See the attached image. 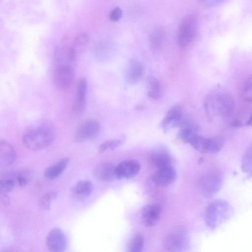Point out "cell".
Segmentation results:
<instances>
[{"instance_id": "obj_1", "label": "cell", "mask_w": 252, "mask_h": 252, "mask_svg": "<svg viewBox=\"0 0 252 252\" xmlns=\"http://www.w3.org/2000/svg\"><path fill=\"white\" fill-rule=\"evenodd\" d=\"M204 105L208 119L213 120L228 116L233 110L234 100L227 89L219 86L206 96Z\"/></svg>"}, {"instance_id": "obj_2", "label": "cell", "mask_w": 252, "mask_h": 252, "mask_svg": "<svg viewBox=\"0 0 252 252\" xmlns=\"http://www.w3.org/2000/svg\"><path fill=\"white\" fill-rule=\"evenodd\" d=\"M52 124L43 122L30 129L22 136V142L28 149L41 150L49 146L55 137V130Z\"/></svg>"}, {"instance_id": "obj_3", "label": "cell", "mask_w": 252, "mask_h": 252, "mask_svg": "<svg viewBox=\"0 0 252 252\" xmlns=\"http://www.w3.org/2000/svg\"><path fill=\"white\" fill-rule=\"evenodd\" d=\"M233 209L229 203L223 199H217L207 207L204 215L206 225L212 230L229 220L233 214Z\"/></svg>"}, {"instance_id": "obj_4", "label": "cell", "mask_w": 252, "mask_h": 252, "mask_svg": "<svg viewBox=\"0 0 252 252\" xmlns=\"http://www.w3.org/2000/svg\"><path fill=\"white\" fill-rule=\"evenodd\" d=\"M197 29V20L193 14L184 17L180 22L176 34L177 44L182 48L188 46L194 39Z\"/></svg>"}, {"instance_id": "obj_5", "label": "cell", "mask_w": 252, "mask_h": 252, "mask_svg": "<svg viewBox=\"0 0 252 252\" xmlns=\"http://www.w3.org/2000/svg\"><path fill=\"white\" fill-rule=\"evenodd\" d=\"M223 183V176L219 170H213L205 174L200 181V190L206 197L215 195L220 190Z\"/></svg>"}, {"instance_id": "obj_6", "label": "cell", "mask_w": 252, "mask_h": 252, "mask_svg": "<svg viewBox=\"0 0 252 252\" xmlns=\"http://www.w3.org/2000/svg\"><path fill=\"white\" fill-rule=\"evenodd\" d=\"M54 66L53 81L55 85L62 90L68 89L73 80L75 65L62 63L54 65Z\"/></svg>"}, {"instance_id": "obj_7", "label": "cell", "mask_w": 252, "mask_h": 252, "mask_svg": "<svg viewBox=\"0 0 252 252\" xmlns=\"http://www.w3.org/2000/svg\"><path fill=\"white\" fill-rule=\"evenodd\" d=\"M224 140L220 137L204 138L198 134L190 141L189 144L198 151L203 153L214 154L222 149Z\"/></svg>"}, {"instance_id": "obj_8", "label": "cell", "mask_w": 252, "mask_h": 252, "mask_svg": "<svg viewBox=\"0 0 252 252\" xmlns=\"http://www.w3.org/2000/svg\"><path fill=\"white\" fill-rule=\"evenodd\" d=\"M189 239L186 233L175 230L167 234L163 240L164 248L169 252H180L187 249Z\"/></svg>"}, {"instance_id": "obj_9", "label": "cell", "mask_w": 252, "mask_h": 252, "mask_svg": "<svg viewBox=\"0 0 252 252\" xmlns=\"http://www.w3.org/2000/svg\"><path fill=\"white\" fill-rule=\"evenodd\" d=\"M100 130L99 123L94 119H89L83 122L77 128L75 139L78 142H84L95 138Z\"/></svg>"}, {"instance_id": "obj_10", "label": "cell", "mask_w": 252, "mask_h": 252, "mask_svg": "<svg viewBox=\"0 0 252 252\" xmlns=\"http://www.w3.org/2000/svg\"><path fill=\"white\" fill-rule=\"evenodd\" d=\"M87 86V81L85 78H80L77 81L76 98L73 103L71 111V114L74 117L81 116L85 109Z\"/></svg>"}, {"instance_id": "obj_11", "label": "cell", "mask_w": 252, "mask_h": 252, "mask_svg": "<svg viewBox=\"0 0 252 252\" xmlns=\"http://www.w3.org/2000/svg\"><path fill=\"white\" fill-rule=\"evenodd\" d=\"M66 239L64 232L59 228H54L49 232L46 238L48 250L53 252H62L66 248Z\"/></svg>"}, {"instance_id": "obj_12", "label": "cell", "mask_w": 252, "mask_h": 252, "mask_svg": "<svg viewBox=\"0 0 252 252\" xmlns=\"http://www.w3.org/2000/svg\"><path fill=\"white\" fill-rule=\"evenodd\" d=\"M140 169V164L136 160L130 159L123 161L116 166L117 179L132 178L138 174Z\"/></svg>"}, {"instance_id": "obj_13", "label": "cell", "mask_w": 252, "mask_h": 252, "mask_svg": "<svg viewBox=\"0 0 252 252\" xmlns=\"http://www.w3.org/2000/svg\"><path fill=\"white\" fill-rule=\"evenodd\" d=\"M177 173L171 166L158 168L152 176V180L155 185L165 187L169 185L176 179Z\"/></svg>"}, {"instance_id": "obj_14", "label": "cell", "mask_w": 252, "mask_h": 252, "mask_svg": "<svg viewBox=\"0 0 252 252\" xmlns=\"http://www.w3.org/2000/svg\"><path fill=\"white\" fill-rule=\"evenodd\" d=\"M183 121L182 111L180 107L175 106L167 112L161 123V126L165 131L179 126Z\"/></svg>"}, {"instance_id": "obj_15", "label": "cell", "mask_w": 252, "mask_h": 252, "mask_svg": "<svg viewBox=\"0 0 252 252\" xmlns=\"http://www.w3.org/2000/svg\"><path fill=\"white\" fill-rule=\"evenodd\" d=\"M144 71L143 64L138 61L131 60L127 65L126 71L125 79L129 85L137 83L141 79Z\"/></svg>"}, {"instance_id": "obj_16", "label": "cell", "mask_w": 252, "mask_h": 252, "mask_svg": "<svg viewBox=\"0 0 252 252\" xmlns=\"http://www.w3.org/2000/svg\"><path fill=\"white\" fill-rule=\"evenodd\" d=\"M161 214V208L158 205H146L141 211L142 221L146 226H152L158 221Z\"/></svg>"}, {"instance_id": "obj_17", "label": "cell", "mask_w": 252, "mask_h": 252, "mask_svg": "<svg viewBox=\"0 0 252 252\" xmlns=\"http://www.w3.org/2000/svg\"><path fill=\"white\" fill-rule=\"evenodd\" d=\"M153 164L158 168L171 166L172 157L164 148L158 147L154 149L151 155Z\"/></svg>"}, {"instance_id": "obj_18", "label": "cell", "mask_w": 252, "mask_h": 252, "mask_svg": "<svg viewBox=\"0 0 252 252\" xmlns=\"http://www.w3.org/2000/svg\"><path fill=\"white\" fill-rule=\"evenodd\" d=\"M180 126L178 137L184 142L189 143L191 140L198 134L199 127L193 121L183 120Z\"/></svg>"}, {"instance_id": "obj_19", "label": "cell", "mask_w": 252, "mask_h": 252, "mask_svg": "<svg viewBox=\"0 0 252 252\" xmlns=\"http://www.w3.org/2000/svg\"><path fill=\"white\" fill-rule=\"evenodd\" d=\"M116 167V166L111 162L101 163L94 169L95 176L101 181H112L117 179Z\"/></svg>"}, {"instance_id": "obj_20", "label": "cell", "mask_w": 252, "mask_h": 252, "mask_svg": "<svg viewBox=\"0 0 252 252\" xmlns=\"http://www.w3.org/2000/svg\"><path fill=\"white\" fill-rule=\"evenodd\" d=\"M93 190L92 182L88 180H81L77 182L71 188L72 196L77 199H84L88 197Z\"/></svg>"}, {"instance_id": "obj_21", "label": "cell", "mask_w": 252, "mask_h": 252, "mask_svg": "<svg viewBox=\"0 0 252 252\" xmlns=\"http://www.w3.org/2000/svg\"><path fill=\"white\" fill-rule=\"evenodd\" d=\"M16 158V154L13 146L5 140L0 141V164L5 166L12 165Z\"/></svg>"}, {"instance_id": "obj_22", "label": "cell", "mask_w": 252, "mask_h": 252, "mask_svg": "<svg viewBox=\"0 0 252 252\" xmlns=\"http://www.w3.org/2000/svg\"><path fill=\"white\" fill-rule=\"evenodd\" d=\"M69 161L68 158L61 159L56 164L47 167L44 171V176L50 180L56 179L64 171Z\"/></svg>"}, {"instance_id": "obj_23", "label": "cell", "mask_w": 252, "mask_h": 252, "mask_svg": "<svg viewBox=\"0 0 252 252\" xmlns=\"http://www.w3.org/2000/svg\"><path fill=\"white\" fill-rule=\"evenodd\" d=\"M89 42V36L85 32H82L77 35L71 43V48L78 57L86 49Z\"/></svg>"}, {"instance_id": "obj_24", "label": "cell", "mask_w": 252, "mask_h": 252, "mask_svg": "<svg viewBox=\"0 0 252 252\" xmlns=\"http://www.w3.org/2000/svg\"><path fill=\"white\" fill-rule=\"evenodd\" d=\"M166 33L161 28L154 29L150 34V41L151 47L154 49L159 48L165 39Z\"/></svg>"}, {"instance_id": "obj_25", "label": "cell", "mask_w": 252, "mask_h": 252, "mask_svg": "<svg viewBox=\"0 0 252 252\" xmlns=\"http://www.w3.org/2000/svg\"><path fill=\"white\" fill-rule=\"evenodd\" d=\"M241 167L244 172L252 174V142L246 148L242 156Z\"/></svg>"}, {"instance_id": "obj_26", "label": "cell", "mask_w": 252, "mask_h": 252, "mask_svg": "<svg viewBox=\"0 0 252 252\" xmlns=\"http://www.w3.org/2000/svg\"><path fill=\"white\" fill-rule=\"evenodd\" d=\"M10 176L14 180L16 186L22 188L28 185L31 178L30 173L27 171L12 173Z\"/></svg>"}, {"instance_id": "obj_27", "label": "cell", "mask_w": 252, "mask_h": 252, "mask_svg": "<svg viewBox=\"0 0 252 252\" xmlns=\"http://www.w3.org/2000/svg\"><path fill=\"white\" fill-rule=\"evenodd\" d=\"M144 246V241L143 237L139 234L133 236L127 247V251L129 252H140L142 251Z\"/></svg>"}, {"instance_id": "obj_28", "label": "cell", "mask_w": 252, "mask_h": 252, "mask_svg": "<svg viewBox=\"0 0 252 252\" xmlns=\"http://www.w3.org/2000/svg\"><path fill=\"white\" fill-rule=\"evenodd\" d=\"M57 193L55 191H50L44 194L38 201L39 208L42 210L50 209L52 202L57 197Z\"/></svg>"}, {"instance_id": "obj_29", "label": "cell", "mask_w": 252, "mask_h": 252, "mask_svg": "<svg viewBox=\"0 0 252 252\" xmlns=\"http://www.w3.org/2000/svg\"><path fill=\"white\" fill-rule=\"evenodd\" d=\"M149 96L153 99L157 100L160 96L161 86L159 81L155 78L150 80L149 83Z\"/></svg>"}, {"instance_id": "obj_30", "label": "cell", "mask_w": 252, "mask_h": 252, "mask_svg": "<svg viewBox=\"0 0 252 252\" xmlns=\"http://www.w3.org/2000/svg\"><path fill=\"white\" fill-rule=\"evenodd\" d=\"M123 143L121 139H114L106 141L100 145L98 153L102 154L108 150H113L119 147Z\"/></svg>"}, {"instance_id": "obj_31", "label": "cell", "mask_w": 252, "mask_h": 252, "mask_svg": "<svg viewBox=\"0 0 252 252\" xmlns=\"http://www.w3.org/2000/svg\"><path fill=\"white\" fill-rule=\"evenodd\" d=\"M16 186L14 180L9 176L1 179L0 181V192L7 193L11 191Z\"/></svg>"}, {"instance_id": "obj_32", "label": "cell", "mask_w": 252, "mask_h": 252, "mask_svg": "<svg viewBox=\"0 0 252 252\" xmlns=\"http://www.w3.org/2000/svg\"><path fill=\"white\" fill-rule=\"evenodd\" d=\"M243 98L247 101H252V75L246 81L242 90Z\"/></svg>"}, {"instance_id": "obj_33", "label": "cell", "mask_w": 252, "mask_h": 252, "mask_svg": "<svg viewBox=\"0 0 252 252\" xmlns=\"http://www.w3.org/2000/svg\"><path fill=\"white\" fill-rule=\"evenodd\" d=\"M122 15L123 12L121 8L119 7H116L111 11L109 18L112 21L117 22L120 20Z\"/></svg>"}, {"instance_id": "obj_34", "label": "cell", "mask_w": 252, "mask_h": 252, "mask_svg": "<svg viewBox=\"0 0 252 252\" xmlns=\"http://www.w3.org/2000/svg\"><path fill=\"white\" fill-rule=\"evenodd\" d=\"M224 0H198L202 5L207 7L216 5Z\"/></svg>"}, {"instance_id": "obj_35", "label": "cell", "mask_w": 252, "mask_h": 252, "mask_svg": "<svg viewBox=\"0 0 252 252\" xmlns=\"http://www.w3.org/2000/svg\"><path fill=\"white\" fill-rule=\"evenodd\" d=\"M0 201L2 205L4 206H7L10 202V197L7 193L0 192Z\"/></svg>"}, {"instance_id": "obj_36", "label": "cell", "mask_w": 252, "mask_h": 252, "mask_svg": "<svg viewBox=\"0 0 252 252\" xmlns=\"http://www.w3.org/2000/svg\"><path fill=\"white\" fill-rule=\"evenodd\" d=\"M246 125L248 126H252V112L246 122Z\"/></svg>"}, {"instance_id": "obj_37", "label": "cell", "mask_w": 252, "mask_h": 252, "mask_svg": "<svg viewBox=\"0 0 252 252\" xmlns=\"http://www.w3.org/2000/svg\"></svg>"}]
</instances>
